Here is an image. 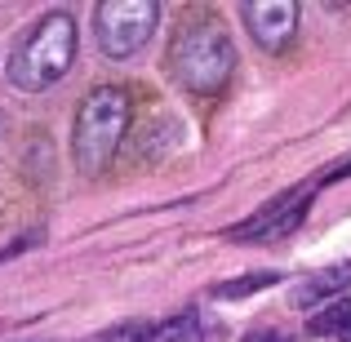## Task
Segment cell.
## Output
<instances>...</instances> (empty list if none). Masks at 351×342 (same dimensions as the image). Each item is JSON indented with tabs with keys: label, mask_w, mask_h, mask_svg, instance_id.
<instances>
[{
	"label": "cell",
	"mask_w": 351,
	"mask_h": 342,
	"mask_svg": "<svg viewBox=\"0 0 351 342\" xmlns=\"http://www.w3.org/2000/svg\"><path fill=\"white\" fill-rule=\"evenodd\" d=\"M76 49H80L76 14L71 9H49L9 58V85H18L23 94H40V89L58 85L76 62Z\"/></svg>",
	"instance_id": "1"
},
{
	"label": "cell",
	"mask_w": 351,
	"mask_h": 342,
	"mask_svg": "<svg viewBox=\"0 0 351 342\" xmlns=\"http://www.w3.org/2000/svg\"><path fill=\"white\" fill-rule=\"evenodd\" d=\"M125 134H129V94L120 85L94 89L80 103L76 125H71V160H76V169L85 178H98L120 151Z\"/></svg>",
	"instance_id": "2"
},
{
	"label": "cell",
	"mask_w": 351,
	"mask_h": 342,
	"mask_svg": "<svg viewBox=\"0 0 351 342\" xmlns=\"http://www.w3.org/2000/svg\"><path fill=\"white\" fill-rule=\"evenodd\" d=\"M169 71L191 94H218L236 71L232 36H227L214 18H200V23L182 27V32L173 36V49H169Z\"/></svg>",
	"instance_id": "3"
},
{
	"label": "cell",
	"mask_w": 351,
	"mask_h": 342,
	"mask_svg": "<svg viewBox=\"0 0 351 342\" xmlns=\"http://www.w3.org/2000/svg\"><path fill=\"white\" fill-rule=\"evenodd\" d=\"M160 5L156 0H103L94 9V36L107 58H129L156 36Z\"/></svg>",
	"instance_id": "4"
},
{
	"label": "cell",
	"mask_w": 351,
	"mask_h": 342,
	"mask_svg": "<svg viewBox=\"0 0 351 342\" xmlns=\"http://www.w3.org/2000/svg\"><path fill=\"white\" fill-rule=\"evenodd\" d=\"M307 209H311V187H293V191H285V196L267 200V205L258 209L254 218L236 223L232 231H227V236L240 240V245H263V240H280V236H289L293 227H302Z\"/></svg>",
	"instance_id": "5"
},
{
	"label": "cell",
	"mask_w": 351,
	"mask_h": 342,
	"mask_svg": "<svg viewBox=\"0 0 351 342\" xmlns=\"http://www.w3.org/2000/svg\"><path fill=\"white\" fill-rule=\"evenodd\" d=\"M240 14H245L254 45H263L267 53H280L298 32V5L293 0H249Z\"/></svg>",
	"instance_id": "6"
},
{
	"label": "cell",
	"mask_w": 351,
	"mask_h": 342,
	"mask_svg": "<svg viewBox=\"0 0 351 342\" xmlns=\"http://www.w3.org/2000/svg\"><path fill=\"white\" fill-rule=\"evenodd\" d=\"M351 284V262H329V267H320V271H311L307 280H298L293 284V307L298 311H316L320 302H334V298H343V289Z\"/></svg>",
	"instance_id": "7"
},
{
	"label": "cell",
	"mask_w": 351,
	"mask_h": 342,
	"mask_svg": "<svg viewBox=\"0 0 351 342\" xmlns=\"http://www.w3.org/2000/svg\"><path fill=\"white\" fill-rule=\"evenodd\" d=\"M347 329H351V298L347 293L334 298V302H325L320 311H311V320H307V334H316V338H329V334L343 338Z\"/></svg>",
	"instance_id": "8"
},
{
	"label": "cell",
	"mask_w": 351,
	"mask_h": 342,
	"mask_svg": "<svg viewBox=\"0 0 351 342\" xmlns=\"http://www.w3.org/2000/svg\"><path fill=\"white\" fill-rule=\"evenodd\" d=\"M276 280H280L276 271H245V276H236V280L214 284V298H249V293H258V289H271Z\"/></svg>",
	"instance_id": "9"
},
{
	"label": "cell",
	"mask_w": 351,
	"mask_h": 342,
	"mask_svg": "<svg viewBox=\"0 0 351 342\" xmlns=\"http://www.w3.org/2000/svg\"><path fill=\"white\" fill-rule=\"evenodd\" d=\"M245 342H298V338L280 334V329H254V334H245Z\"/></svg>",
	"instance_id": "10"
},
{
	"label": "cell",
	"mask_w": 351,
	"mask_h": 342,
	"mask_svg": "<svg viewBox=\"0 0 351 342\" xmlns=\"http://www.w3.org/2000/svg\"><path fill=\"white\" fill-rule=\"evenodd\" d=\"M343 342H351V329H347V334H343Z\"/></svg>",
	"instance_id": "11"
}]
</instances>
